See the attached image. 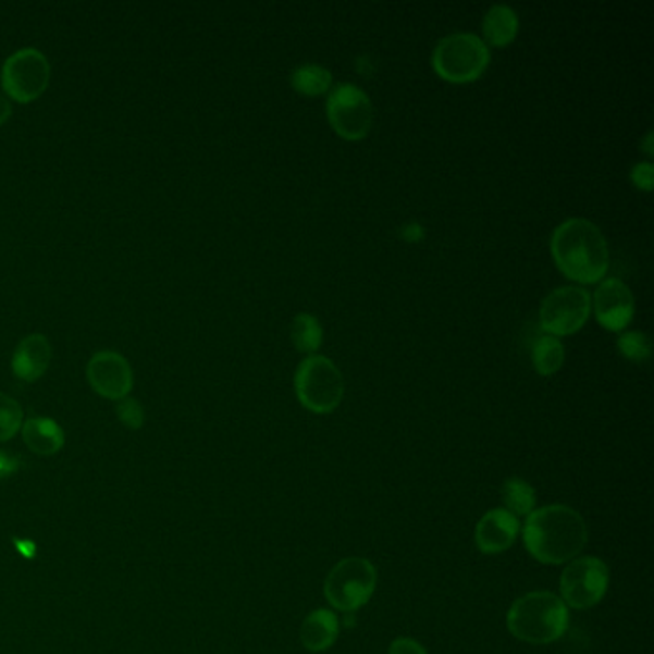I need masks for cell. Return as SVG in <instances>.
<instances>
[{"label":"cell","mask_w":654,"mask_h":654,"mask_svg":"<svg viewBox=\"0 0 654 654\" xmlns=\"http://www.w3.org/2000/svg\"><path fill=\"white\" fill-rule=\"evenodd\" d=\"M588 538L585 520L568 505H550L526 518V550L542 565L570 563L588 545Z\"/></svg>","instance_id":"1"},{"label":"cell","mask_w":654,"mask_h":654,"mask_svg":"<svg viewBox=\"0 0 654 654\" xmlns=\"http://www.w3.org/2000/svg\"><path fill=\"white\" fill-rule=\"evenodd\" d=\"M551 254L558 269L580 284L601 283L610 251L603 231L590 219H566L551 236Z\"/></svg>","instance_id":"2"},{"label":"cell","mask_w":654,"mask_h":654,"mask_svg":"<svg viewBox=\"0 0 654 654\" xmlns=\"http://www.w3.org/2000/svg\"><path fill=\"white\" fill-rule=\"evenodd\" d=\"M568 624V606L551 591L526 593L513 603L507 614L510 633L532 645H547L563 638Z\"/></svg>","instance_id":"3"},{"label":"cell","mask_w":654,"mask_h":654,"mask_svg":"<svg viewBox=\"0 0 654 654\" xmlns=\"http://www.w3.org/2000/svg\"><path fill=\"white\" fill-rule=\"evenodd\" d=\"M296 396L307 411L329 415L344 399V377L329 357L309 356L299 363L294 377Z\"/></svg>","instance_id":"4"},{"label":"cell","mask_w":654,"mask_h":654,"mask_svg":"<svg viewBox=\"0 0 654 654\" xmlns=\"http://www.w3.org/2000/svg\"><path fill=\"white\" fill-rule=\"evenodd\" d=\"M490 64V49L474 33H453L437 42L432 65L449 83L477 82Z\"/></svg>","instance_id":"5"},{"label":"cell","mask_w":654,"mask_h":654,"mask_svg":"<svg viewBox=\"0 0 654 654\" xmlns=\"http://www.w3.org/2000/svg\"><path fill=\"white\" fill-rule=\"evenodd\" d=\"M379 576L371 560L342 558L324 580V597L336 610L354 614L371 601Z\"/></svg>","instance_id":"6"},{"label":"cell","mask_w":654,"mask_h":654,"mask_svg":"<svg viewBox=\"0 0 654 654\" xmlns=\"http://www.w3.org/2000/svg\"><path fill=\"white\" fill-rule=\"evenodd\" d=\"M0 85L7 92V97L16 100L20 104H29L49 89V60L41 50H17L2 64Z\"/></svg>","instance_id":"7"},{"label":"cell","mask_w":654,"mask_h":654,"mask_svg":"<svg viewBox=\"0 0 654 654\" xmlns=\"http://www.w3.org/2000/svg\"><path fill=\"white\" fill-rule=\"evenodd\" d=\"M610 572L599 557H576L560 576V599L576 610H588L605 597Z\"/></svg>","instance_id":"8"},{"label":"cell","mask_w":654,"mask_h":654,"mask_svg":"<svg viewBox=\"0 0 654 654\" xmlns=\"http://www.w3.org/2000/svg\"><path fill=\"white\" fill-rule=\"evenodd\" d=\"M326 115L332 129L346 140H361L372 127L371 98L354 83L336 85L326 100Z\"/></svg>","instance_id":"9"},{"label":"cell","mask_w":654,"mask_h":654,"mask_svg":"<svg viewBox=\"0 0 654 654\" xmlns=\"http://www.w3.org/2000/svg\"><path fill=\"white\" fill-rule=\"evenodd\" d=\"M591 316V294L582 286H560L542 301L540 323L545 334L568 336L580 331Z\"/></svg>","instance_id":"10"},{"label":"cell","mask_w":654,"mask_h":654,"mask_svg":"<svg viewBox=\"0 0 654 654\" xmlns=\"http://www.w3.org/2000/svg\"><path fill=\"white\" fill-rule=\"evenodd\" d=\"M87 380L98 396L120 402L133 390V369L118 351H98L87 365Z\"/></svg>","instance_id":"11"},{"label":"cell","mask_w":654,"mask_h":654,"mask_svg":"<svg viewBox=\"0 0 654 654\" xmlns=\"http://www.w3.org/2000/svg\"><path fill=\"white\" fill-rule=\"evenodd\" d=\"M591 301L599 323L606 331L622 332L636 313V299L630 286L620 279L601 281Z\"/></svg>","instance_id":"12"},{"label":"cell","mask_w":654,"mask_h":654,"mask_svg":"<svg viewBox=\"0 0 654 654\" xmlns=\"http://www.w3.org/2000/svg\"><path fill=\"white\" fill-rule=\"evenodd\" d=\"M520 522L509 510L493 509L480 518L474 532L478 550L484 555H497L510 550L517 542Z\"/></svg>","instance_id":"13"},{"label":"cell","mask_w":654,"mask_h":654,"mask_svg":"<svg viewBox=\"0 0 654 654\" xmlns=\"http://www.w3.org/2000/svg\"><path fill=\"white\" fill-rule=\"evenodd\" d=\"M52 346L45 334H29L17 344L12 356V372L24 382H35L49 371Z\"/></svg>","instance_id":"14"},{"label":"cell","mask_w":654,"mask_h":654,"mask_svg":"<svg viewBox=\"0 0 654 654\" xmlns=\"http://www.w3.org/2000/svg\"><path fill=\"white\" fill-rule=\"evenodd\" d=\"M338 633V616L326 608H319V610L307 614L306 620L301 624V630H299V641L307 651L323 653L336 643Z\"/></svg>","instance_id":"15"},{"label":"cell","mask_w":654,"mask_h":654,"mask_svg":"<svg viewBox=\"0 0 654 654\" xmlns=\"http://www.w3.org/2000/svg\"><path fill=\"white\" fill-rule=\"evenodd\" d=\"M22 436L33 453L50 457L57 455L65 444V434L57 420L47 417H33L22 424Z\"/></svg>","instance_id":"16"},{"label":"cell","mask_w":654,"mask_h":654,"mask_svg":"<svg viewBox=\"0 0 654 654\" xmlns=\"http://www.w3.org/2000/svg\"><path fill=\"white\" fill-rule=\"evenodd\" d=\"M482 32H484V42H488V45L507 47L517 37V12L507 4H495L485 12Z\"/></svg>","instance_id":"17"},{"label":"cell","mask_w":654,"mask_h":654,"mask_svg":"<svg viewBox=\"0 0 654 654\" xmlns=\"http://www.w3.org/2000/svg\"><path fill=\"white\" fill-rule=\"evenodd\" d=\"M532 361L535 371L542 377H551L563 369L565 365V346L557 336L543 332L532 346Z\"/></svg>","instance_id":"18"},{"label":"cell","mask_w":654,"mask_h":654,"mask_svg":"<svg viewBox=\"0 0 654 654\" xmlns=\"http://www.w3.org/2000/svg\"><path fill=\"white\" fill-rule=\"evenodd\" d=\"M291 83L299 95L319 97L329 92L332 87V72L324 65L304 64L296 67L291 75Z\"/></svg>","instance_id":"19"},{"label":"cell","mask_w":654,"mask_h":654,"mask_svg":"<svg viewBox=\"0 0 654 654\" xmlns=\"http://www.w3.org/2000/svg\"><path fill=\"white\" fill-rule=\"evenodd\" d=\"M503 502L510 515H530L535 510V490L526 482L525 478H507L502 488Z\"/></svg>","instance_id":"20"},{"label":"cell","mask_w":654,"mask_h":654,"mask_svg":"<svg viewBox=\"0 0 654 654\" xmlns=\"http://www.w3.org/2000/svg\"><path fill=\"white\" fill-rule=\"evenodd\" d=\"M292 342L304 354H316L323 344V326L311 313H298L292 321Z\"/></svg>","instance_id":"21"},{"label":"cell","mask_w":654,"mask_h":654,"mask_svg":"<svg viewBox=\"0 0 654 654\" xmlns=\"http://www.w3.org/2000/svg\"><path fill=\"white\" fill-rule=\"evenodd\" d=\"M24 424V409L14 397L0 392V442H9L16 436Z\"/></svg>","instance_id":"22"},{"label":"cell","mask_w":654,"mask_h":654,"mask_svg":"<svg viewBox=\"0 0 654 654\" xmlns=\"http://www.w3.org/2000/svg\"><path fill=\"white\" fill-rule=\"evenodd\" d=\"M616 346L620 349V354L633 363H643L651 357V340L643 332H624L618 336Z\"/></svg>","instance_id":"23"},{"label":"cell","mask_w":654,"mask_h":654,"mask_svg":"<svg viewBox=\"0 0 654 654\" xmlns=\"http://www.w3.org/2000/svg\"><path fill=\"white\" fill-rule=\"evenodd\" d=\"M115 412H118V419L122 420V424H125L127 429H143V424H145V409H143V405L138 404L137 399H133L129 396L123 397L115 405Z\"/></svg>","instance_id":"24"},{"label":"cell","mask_w":654,"mask_h":654,"mask_svg":"<svg viewBox=\"0 0 654 654\" xmlns=\"http://www.w3.org/2000/svg\"><path fill=\"white\" fill-rule=\"evenodd\" d=\"M633 185L638 186L639 190H653L654 168L653 163L641 162L633 165L630 173Z\"/></svg>","instance_id":"25"},{"label":"cell","mask_w":654,"mask_h":654,"mask_svg":"<svg viewBox=\"0 0 654 654\" xmlns=\"http://www.w3.org/2000/svg\"><path fill=\"white\" fill-rule=\"evenodd\" d=\"M388 654H429L419 641L411 638H399L390 645Z\"/></svg>","instance_id":"26"},{"label":"cell","mask_w":654,"mask_h":654,"mask_svg":"<svg viewBox=\"0 0 654 654\" xmlns=\"http://www.w3.org/2000/svg\"><path fill=\"white\" fill-rule=\"evenodd\" d=\"M20 465H22V460L17 459L16 455H12L10 452H0V480L16 474Z\"/></svg>","instance_id":"27"},{"label":"cell","mask_w":654,"mask_h":654,"mask_svg":"<svg viewBox=\"0 0 654 654\" xmlns=\"http://www.w3.org/2000/svg\"><path fill=\"white\" fill-rule=\"evenodd\" d=\"M10 115H12V104H10L9 98L0 95V125L9 122Z\"/></svg>","instance_id":"28"},{"label":"cell","mask_w":654,"mask_h":654,"mask_svg":"<svg viewBox=\"0 0 654 654\" xmlns=\"http://www.w3.org/2000/svg\"><path fill=\"white\" fill-rule=\"evenodd\" d=\"M407 231H411V233H407V235H405V238H407L409 243H415V240H419V238H422V235H424V233H422V229L417 225L407 226Z\"/></svg>","instance_id":"29"},{"label":"cell","mask_w":654,"mask_h":654,"mask_svg":"<svg viewBox=\"0 0 654 654\" xmlns=\"http://www.w3.org/2000/svg\"><path fill=\"white\" fill-rule=\"evenodd\" d=\"M651 143H653V133H646L643 148H645V152L649 153V156H653V146H651Z\"/></svg>","instance_id":"30"}]
</instances>
